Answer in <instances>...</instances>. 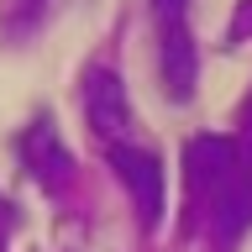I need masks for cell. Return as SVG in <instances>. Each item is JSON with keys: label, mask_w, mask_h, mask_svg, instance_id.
I'll return each mask as SVG.
<instances>
[{"label": "cell", "mask_w": 252, "mask_h": 252, "mask_svg": "<svg viewBox=\"0 0 252 252\" xmlns=\"http://www.w3.org/2000/svg\"><path fill=\"white\" fill-rule=\"evenodd\" d=\"M158 21V68H163V94L184 105L200 79V53L189 37V0H153Z\"/></svg>", "instance_id": "cell-1"}, {"label": "cell", "mask_w": 252, "mask_h": 252, "mask_svg": "<svg viewBox=\"0 0 252 252\" xmlns=\"http://www.w3.org/2000/svg\"><path fill=\"white\" fill-rule=\"evenodd\" d=\"M236 173H242V147H236L231 137H194L184 147V179H189V194L194 200H210V210H216L226 194H231Z\"/></svg>", "instance_id": "cell-2"}, {"label": "cell", "mask_w": 252, "mask_h": 252, "mask_svg": "<svg viewBox=\"0 0 252 252\" xmlns=\"http://www.w3.org/2000/svg\"><path fill=\"white\" fill-rule=\"evenodd\" d=\"M84 116H90L94 137H105L110 147H121V137H131V100H126V84L110 68L84 74Z\"/></svg>", "instance_id": "cell-3"}, {"label": "cell", "mask_w": 252, "mask_h": 252, "mask_svg": "<svg viewBox=\"0 0 252 252\" xmlns=\"http://www.w3.org/2000/svg\"><path fill=\"white\" fill-rule=\"evenodd\" d=\"M110 168L137 194L142 226H158V220H163V168H158V158L142 153V147H110Z\"/></svg>", "instance_id": "cell-4"}, {"label": "cell", "mask_w": 252, "mask_h": 252, "mask_svg": "<svg viewBox=\"0 0 252 252\" xmlns=\"http://www.w3.org/2000/svg\"><path fill=\"white\" fill-rule=\"evenodd\" d=\"M21 163L32 168V179L42 189H63L68 179H74V158H68V147H63L58 126L47 121H32V131L21 137Z\"/></svg>", "instance_id": "cell-5"}, {"label": "cell", "mask_w": 252, "mask_h": 252, "mask_svg": "<svg viewBox=\"0 0 252 252\" xmlns=\"http://www.w3.org/2000/svg\"><path fill=\"white\" fill-rule=\"evenodd\" d=\"M210 220H216V231L220 236H236L242 226H252V147L242 153V173H236V184L231 194L210 210Z\"/></svg>", "instance_id": "cell-6"}, {"label": "cell", "mask_w": 252, "mask_h": 252, "mask_svg": "<svg viewBox=\"0 0 252 252\" xmlns=\"http://www.w3.org/2000/svg\"><path fill=\"white\" fill-rule=\"evenodd\" d=\"M5 5H11V16H16V21H32V16L42 11L47 0H5Z\"/></svg>", "instance_id": "cell-7"}, {"label": "cell", "mask_w": 252, "mask_h": 252, "mask_svg": "<svg viewBox=\"0 0 252 252\" xmlns=\"http://www.w3.org/2000/svg\"><path fill=\"white\" fill-rule=\"evenodd\" d=\"M252 27V0H247V5H242V11H236V27H231V42H236V37H242V32H247Z\"/></svg>", "instance_id": "cell-8"}, {"label": "cell", "mask_w": 252, "mask_h": 252, "mask_svg": "<svg viewBox=\"0 0 252 252\" xmlns=\"http://www.w3.org/2000/svg\"><path fill=\"white\" fill-rule=\"evenodd\" d=\"M242 147H252V100H247V116H242Z\"/></svg>", "instance_id": "cell-9"}]
</instances>
